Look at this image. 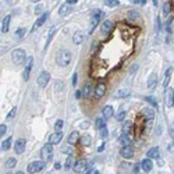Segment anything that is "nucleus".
I'll use <instances>...</instances> for the list:
<instances>
[{
	"label": "nucleus",
	"instance_id": "4be33fe9",
	"mask_svg": "<svg viewBox=\"0 0 174 174\" xmlns=\"http://www.w3.org/2000/svg\"><path fill=\"white\" fill-rule=\"evenodd\" d=\"M141 167H142L143 171H150V170L153 168V163H152V160H150V157H148V159L142 160V163H141Z\"/></svg>",
	"mask_w": 174,
	"mask_h": 174
},
{
	"label": "nucleus",
	"instance_id": "603ef678",
	"mask_svg": "<svg viewBox=\"0 0 174 174\" xmlns=\"http://www.w3.org/2000/svg\"><path fill=\"white\" fill-rule=\"evenodd\" d=\"M68 145H70V143H68ZM68 145L63 146V152H64V153H70V152H71V149H68Z\"/></svg>",
	"mask_w": 174,
	"mask_h": 174
},
{
	"label": "nucleus",
	"instance_id": "8fccbe9b",
	"mask_svg": "<svg viewBox=\"0 0 174 174\" xmlns=\"http://www.w3.org/2000/svg\"><path fill=\"white\" fill-rule=\"evenodd\" d=\"M132 3H134V4H141V6H143V4L146 3V0H132Z\"/></svg>",
	"mask_w": 174,
	"mask_h": 174
},
{
	"label": "nucleus",
	"instance_id": "412c9836",
	"mask_svg": "<svg viewBox=\"0 0 174 174\" xmlns=\"http://www.w3.org/2000/svg\"><path fill=\"white\" fill-rule=\"evenodd\" d=\"M70 11H71V4H68V3L61 4V6H60V8H59V15L64 17V15L70 14Z\"/></svg>",
	"mask_w": 174,
	"mask_h": 174
},
{
	"label": "nucleus",
	"instance_id": "f257e3e1",
	"mask_svg": "<svg viewBox=\"0 0 174 174\" xmlns=\"http://www.w3.org/2000/svg\"><path fill=\"white\" fill-rule=\"evenodd\" d=\"M56 63L60 67H67L70 63H71V53H70L68 50L61 49L56 55Z\"/></svg>",
	"mask_w": 174,
	"mask_h": 174
},
{
	"label": "nucleus",
	"instance_id": "13d9d810",
	"mask_svg": "<svg viewBox=\"0 0 174 174\" xmlns=\"http://www.w3.org/2000/svg\"><path fill=\"white\" fill-rule=\"evenodd\" d=\"M134 173H139V166H135V167H134Z\"/></svg>",
	"mask_w": 174,
	"mask_h": 174
},
{
	"label": "nucleus",
	"instance_id": "f3484780",
	"mask_svg": "<svg viewBox=\"0 0 174 174\" xmlns=\"http://www.w3.org/2000/svg\"><path fill=\"white\" fill-rule=\"evenodd\" d=\"M84 39H85V34L81 32V31H77L74 35H73V42H74L75 45L82 43V42H84Z\"/></svg>",
	"mask_w": 174,
	"mask_h": 174
},
{
	"label": "nucleus",
	"instance_id": "c756f323",
	"mask_svg": "<svg viewBox=\"0 0 174 174\" xmlns=\"http://www.w3.org/2000/svg\"><path fill=\"white\" fill-rule=\"evenodd\" d=\"M64 167L67 168V170L74 168V157H73V156H68V157H67V160L64 163Z\"/></svg>",
	"mask_w": 174,
	"mask_h": 174
},
{
	"label": "nucleus",
	"instance_id": "1a4fd4ad",
	"mask_svg": "<svg viewBox=\"0 0 174 174\" xmlns=\"http://www.w3.org/2000/svg\"><path fill=\"white\" fill-rule=\"evenodd\" d=\"M164 98H166V105L167 107H173L174 106V89L173 88H166V93H164Z\"/></svg>",
	"mask_w": 174,
	"mask_h": 174
},
{
	"label": "nucleus",
	"instance_id": "3c124183",
	"mask_svg": "<svg viewBox=\"0 0 174 174\" xmlns=\"http://www.w3.org/2000/svg\"><path fill=\"white\" fill-rule=\"evenodd\" d=\"M170 135L174 138V121L171 123V124H170Z\"/></svg>",
	"mask_w": 174,
	"mask_h": 174
},
{
	"label": "nucleus",
	"instance_id": "6e6552de",
	"mask_svg": "<svg viewBox=\"0 0 174 174\" xmlns=\"http://www.w3.org/2000/svg\"><path fill=\"white\" fill-rule=\"evenodd\" d=\"M120 155L123 156L124 159H131L134 156V148L131 145H123L120 149Z\"/></svg>",
	"mask_w": 174,
	"mask_h": 174
},
{
	"label": "nucleus",
	"instance_id": "f704fd0d",
	"mask_svg": "<svg viewBox=\"0 0 174 174\" xmlns=\"http://www.w3.org/2000/svg\"><path fill=\"white\" fill-rule=\"evenodd\" d=\"M99 135L102 139H106L107 138V135H109V132H107V128H106V125H103L102 128L99 130Z\"/></svg>",
	"mask_w": 174,
	"mask_h": 174
},
{
	"label": "nucleus",
	"instance_id": "4c0bfd02",
	"mask_svg": "<svg viewBox=\"0 0 174 174\" xmlns=\"http://www.w3.org/2000/svg\"><path fill=\"white\" fill-rule=\"evenodd\" d=\"M131 127H132V123H131V121H125L124 124H123V131L128 134L131 131Z\"/></svg>",
	"mask_w": 174,
	"mask_h": 174
},
{
	"label": "nucleus",
	"instance_id": "4d7b16f0",
	"mask_svg": "<svg viewBox=\"0 0 174 174\" xmlns=\"http://www.w3.org/2000/svg\"><path fill=\"white\" fill-rule=\"evenodd\" d=\"M77 1H78V0H67L66 3H68V4H75Z\"/></svg>",
	"mask_w": 174,
	"mask_h": 174
},
{
	"label": "nucleus",
	"instance_id": "5701e85b",
	"mask_svg": "<svg viewBox=\"0 0 174 174\" xmlns=\"http://www.w3.org/2000/svg\"><path fill=\"white\" fill-rule=\"evenodd\" d=\"M130 95V89L128 88H120L117 92L114 93V96L117 98V99H120V98H127Z\"/></svg>",
	"mask_w": 174,
	"mask_h": 174
},
{
	"label": "nucleus",
	"instance_id": "37998d69",
	"mask_svg": "<svg viewBox=\"0 0 174 174\" xmlns=\"http://www.w3.org/2000/svg\"><path fill=\"white\" fill-rule=\"evenodd\" d=\"M15 113H17V107H13L11 110L8 112V114H7V120H11V118L15 116Z\"/></svg>",
	"mask_w": 174,
	"mask_h": 174
},
{
	"label": "nucleus",
	"instance_id": "a211bd4d",
	"mask_svg": "<svg viewBox=\"0 0 174 174\" xmlns=\"http://www.w3.org/2000/svg\"><path fill=\"white\" fill-rule=\"evenodd\" d=\"M80 139H81L80 132H78V131H73V132L70 134V137H68V143L70 145H75V143H78Z\"/></svg>",
	"mask_w": 174,
	"mask_h": 174
},
{
	"label": "nucleus",
	"instance_id": "f8f14e48",
	"mask_svg": "<svg viewBox=\"0 0 174 174\" xmlns=\"http://www.w3.org/2000/svg\"><path fill=\"white\" fill-rule=\"evenodd\" d=\"M32 64H34V59H32V57H28V59H27V66H25L24 74H22V77H24L25 81H28V80H29V73H31Z\"/></svg>",
	"mask_w": 174,
	"mask_h": 174
},
{
	"label": "nucleus",
	"instance_id": "dca6fc26",
	"mask_svg": "<svg viewBox=\"0 0 174 174\" xmlns=\"http://www.w3.org/2000/svg\"><path fill=\"white\" fill-rule=\"evenodd\" d=\"M141 113H142L143 117L148 118V120H153V117H155V110L152 107H143Z\"/></svg>",
	"mask_w": 174,
	"mask_h": 174
},
{
	"label": "nucleus",
	"instance_id": "393cba45",
	"mask_svg": "<svg viewBox=\"0 0 174 174\" xmlns=\"http://www.w3.org/2000/svg\"><path fill=\"white\" fill-rule=\"evenodd\" d=\"M156 84H157V75L153 73V74H150V77L148 78V88L149 89H153L156 87Z\"/></svg>",
	"mask_w": 174,
	"mask_h": 174
},
{
	"label": "nucleus",
	"instance_id": "bb28decb",
	"mask_svg": "<svg viewBox=\"0 0 174 174\" xmlns=\"http://www.w3.org/2000/svg\"><path fill=\"white\" fill-rule=\"evenodd\" d=\"M82 92H84V98H89V96H91V93H92V85H91V82H87V84H85Z\"/></svg>",
	"mask_w": 174,
	"mask_h": 174
},
{
	"label": "nucleus",
	"instance_id": "bf43d9fd",
	"mask_svg": "<svg viewBox=\"0 0 174 174\" xmlns=\"http://www.w3.org/2000/svg\"><path fill=\"white\" fill-rule=\"evenodd\" d=\"M82 128H88V123H82Z\"/></svg>",
	"mask_w": 174,
	"mask_h": 174
},
{
	"label": "nucleus",
	"instance_id": "2f4dec72",
	"mask_svg": "<svg viewBox=\"0 0 174 174\" xmlns=\"http://www.w3.org/2000/svg\"><path fill=\"white\" fill-rule=\"evenodd\" d=\"M11 142H13L11 138H6V139H4V141L1 142V149H3V150L10 149V146H11Z\"/></svg>",
	"mask_w": 174,
	"mask_h": 174
},
{
	"label": "nucleus",
	"instance_id": "c9c22d12",
	"mask_svg": "<svg viewBox=\"0 0 174 174\" xmlns=\"http://www.w3.org/2000/svg\"><path fill=\"white\" fill-rule=\"evenodd\" d=\"M105 4L107 7H116L120 4V1L118 0H105Z\"/></svg>",
	"mask_w": 174,
	"mask_h": 174
},
{
	"label": "nucleus",
	"instance_id": "473e14b6",
	"mask_svg": "<svg viewBox=\"0 0 174 174\" xmlns=\"http://www.w3.org/2000/svg\"><path fill=\"white\" fill-rule=\"evenodd\" d=\"M15 164H17V159H14V157H8L6 160V167L7 168H13Z\"/></svg>",
	"mask_w": 174,
	"mask_h": 174
},
{
	"label": "nucleus",
	"instance_id": "09e8293b",
	"mask_svg": "<svg viewBox=\"0 0 174 174\" xmlns=\"http://www.w3.org/2000/svg\"><path fill=\"white\" fill-rule=\"evenodd\" d=\"M75 98H77V99L84 98V92H82V91H77V92H75Z\"/></svg>",
	"mask_w": 174,
	"mask_h": 174
},
{
	"label": "nucleus",
	"instance_id": "c85d7f7f",
	"mask_svg": "<svg viewBox=\"0 0 174 174\" xmlns=\"http://www.w3.org/2000/svg\"><path fill=\"white\" fill-rule=\"evenodd\" d=\"M56 31H57V27H56V25H53V27L49 29V34H48V42H46V48H48V45L50 43V41H52L53 35L56 34Z\"/></svg>",
	"mask_w": 174,
	"mask_h": 174
},
{
	"label": "nucleus",
	"instance_id": "6ab92c4d",
	"mask_svg": "<svg viewBox=\"0 0 174 174\" xmlns=\"http://www.w3.org/2000/svg\"><path fill=\"white\" fill-rule=\"evenodd\" d=\"M10 21H11V15H10V14H7L6 17L3 18V21H1V32H3V34H6V32L8 31Z\"/></svg>",
	"mask_w": 174,
	"mask_h": 174
},
{
	"label": "nucleus",
	"instance_id": "20e7f679",
	"mask_svg": "<svg viewBox=\"0 0 174 174\" xmlns=\"http://www.w3.org/2000/svg\"><path fill=\"white\" fill-rule=\"evenodd\" d=\"M41 157L43 159L45 162H49L50 159L53 157V143H46L43 145V148L41 150Z\"/></svg>",
	"mask_w": 174,
	"mask_h": 174
},
{
	"label": "nucleus",
	"instance_id": "680f3d73",
	"mask_svg": "<svg viewBox=\"0 0 174 174\" xmlns=\"http://www.w3.org/2000/svg\"><path fill=\"white\" fill-rule=\"evenodd\" d=\"M31 1H34V3H36V1H41V0H31Z\"/></svg>",
	"mask_w": 174,
	"mask_h": 174
},
{
	"label": "nucleus",
	"instance_id": "ea45409f",
	"mask_svg": "<svg viewBox=\"0 0 174 174\" xmlns=\"http://www.w3.org/2000/svg\"><path fill=\"white\" fill-rule=\"evenodd\" d=\"M55 91H56V92H63V91H64V85H63L61 81L56 82V85H55Z\"/></svg>",
	"mask_w": 174,
	"mask_h": 174
},
{
	"label": "nucleus",
	"instance_id": "ddd939ff",
	"mask_svg": "<svg viewBox=\"0 0 174 174\" xmlns=\"http://www.w3.org/2000/svg\"><path fill=\"white\" fill-rule=\"evenodd\" d=\"M85 170H87V160H85V159H80V160H77V163L74 164V171L75 173H81V171L85 173Z\"/></svg>",
	"mask_w": 174,
	"mask_h": 174
},
{
	"label": "nucleus",
	"instance_id": "0eeeda50",
	"mask_svg": "<svg viewBox=\"0 0 174 174\" xmlns=\"http://www.w3.org/2000/svg\"><path fill=\"white\" fill-rule=\"evenodd\" d=\"M100 29H102V34H103V36H110V34H112L113 29H114V24H113L110 20H106L105 22L102 24Z\"/></svg>",
	"mask_w": 174,
	"mask_h": 174
},
{
	"label": "nucleus",
	"instance_id": "7ed1b4c3",
	"mask_svg": "<svg viewBox=\"0 0 174 174\" xmlns=\"http://www.w3.org/2000/svg\"><path fill=\"white\" fill-rule=\"evenodd\" d=\"M46 167V162H45L43 159L42 160H36V162H32L29 163V166H28V173H39V171H42L43 168Z\"/></svg>",
	"mask_w": 174,
	"mask_h": 174
},
{
	"label": "nucleus",
	"instance_id": "b1692460",
	"mask_svg": "<svg viewBox=\"0 0 174 174\" xmlns=\"http://www.w3.org/2000/svg\"><path fill=\"white\" fill-rule=\"evenodd\" d=\"M171 74H173V67L166 70V74H164V80H163V87L167 88L168 87V82H170V78H171Z\"/></svg>",
	"mask_w": 174,
	"mask_h": 174
},
{
	"label": "nucleus",
	"instance_id": "79ce46f5",
	"mask_svg": "<svg viewBox=\"0 0 174 174\" xmlns=\"http://www.w3.org/2000/svg\"><path fill=\"white\" fill-rule=\"evenodd\" d=\"M95 125H96V128L98 130H100L103 125H105V121H103V118H98L96 121H95Z\"/></svg>",
	"mask_w": 174,
	"mask_h": 174
},
{
	"label": "nucleus",
	"instance_id": "9b49d317",
	"mask_svg": "<svg viewBox=\"0 0 174 174\" xmlns=\"http://www.w3.org/2000/svg\"><path fill=\"white\" fill-rule=\"evenodd\" d=\"M106 93V84L105 82H99L96 88H95V98L96 99H100L103 95Z\"/></svg>",
	"mask_w": 174,
	"mask_h": 174
},
{
	"label": "nucleus",
	"instance_id": "f03ea898",
	"mask_svg": "<svg viewBox=\"0 0 174 174\" xmlns=\"http://www.w3.org/2000/svg\"><path fill=\"white\" fill-rule=\"evenodd\" d=\"M11 59H13V61H14V64L20 66V64H22L24 61H27L25 60L27 59V53H25L24 49H15L11 53Z\"/></svg>",
	"mask_w": 174,
	"mask_h": 174
},
{
	"label": "nucleus",
	"instance_id": "a18cd8bd",
	"mask_svg": "<svg viewBox=\"0 0 174 174\" xmlns=\"http://www.w3.org/2000/svg\"><path fill=\"white\" fill-rule=\"evenodd\" d=\"M116 118H117V121H123V120L125 118V112H124V110L118 112V114L116 116Z\"/></svg>",
	"mask_w": 174,
	"mask_h": 174
},
{
	"label": "nucleus",
	"instance_id": "c03bdc74",
	"mask_svg": "<svg viewBox=\"0 0 174 174\" xmlns=\"http://www.w3.org/2000/svg\"><path fill=\"white\" fill-rule=\"evenodd\" d=\"M63 120H57L56 124H55V128H56V131H61L63 130Z\"/></svg>",
	"mask_w": 174,
	"mask_h": 174
},
{
	"label": "nucleus",
	"instance_id": "2eb2a0df",
	"mask_svg": "<svg viewBox=\"0 0 174 174\" xmlns=\"http://www.w3.org/2000/svg\"><path fill=\"white\" fill-rule=\"evenodd\" d=\"M48 15H49L48 13H45V14H42V15H41V17H39V18L36 20V22L34 24V28L31 29V32H35V31L38 29V28L41 27V25H43V24H45V21L48 20Z\"/></svg>",
	"mask_w": 174,
	"mask_h": 174
},
{
	"label": "nucleus",
	"instance_id": "49530a36",
	"mask_svg": "<svg viewBox=\"0 0 174 174\" xmlns=\"http://www.w3.org/2000/svg\"><path fill=\"white\" fill-rule=\"evenodd\" d=\"M6 131H7V125L6 124H1V125H0V135H1V137L6 134Z\"/></svg>",
	"mask_w": 174,
	"mask_h": 174
},
{
	"label": "nucleus",
	"instance_id": "39448f33",
	"mask_svg": "<svg viewBox=\"0 0 174 174\" xmlns=\"http://www.w3.org/2000/svg\"><path fill=\"white\" fill-rule=\"evenodd\" d=\"M102 15H105V13L100 11V10H93L92 11V17H91V27H89V32H92L98 24H99L100 18H102Z\"/></svg>",
	"mask_w": 174,
	"mask_h": 174
},
{
	"label": "nucleus",
	"instance_id": "e433bc0d",
	"mask_svg": "<svg viewBox=\"0 0 174 174\" xmlns=\"http://www.w3.org/2000/svg\"><path fill=\"white\" fill-rule=\"evenodd\" d=\"M127 15H128V20H137L139 17V13L134 11V10H131V11L127 13Z\"/></svg>",
	"mask_w": 174,
	"mask_h": 174
},
{
	"label": "nucleus",
	"instance_id": "58836bf2",
	"mask_svg": "<svg viewBox=\"0 0 174 174\" xmlns=\"http://www.w3.org/2000/svg\"><path fill=\"white\" fill-rule=\"evenodd\" d=\"M145 100H146L148 103H150L153 107H157V102H156V99L153 98V96H146V98H145Z\"/></svg>",
	"mask_w": 174,
	"mask_h": 174
},
{
	"label": "nucleus",
	"instance_id": "6e6d98bb",
	"mask_svg": "<svg viewBox=\"0 0 174 174\" xmlns=\"http://www.w3.org/2000/svg\"><path fill=\"white\" fill-rule=\"evenodd\" d=\"M60 167H61V164H60L59 162L55 163V168H56V170H60Z\"/></svg>",
	"mask_w": 174,
	"mask_h": 174
},
{
	"label": "nucleus",
	"instance_id": "4468645a",
	"mask_svg": "<svg viewBox=\"0 0 174 174\" xmlns=\"http://www.w3.org/2000/svg\"><path fill=\"white\" fill-rule=\"evenodd\" d=\"M63 139V132L61 131H56L55 134H52L49 137V142L53 143V145H57V143H60Z\"/></svg>",
	"mask_w": 174,
	"mask_h": 174
},
{
	"label": "nucleus",
	"instance_id": "a878e982",
	"mask_svg": "<svg viewBox=\"0 0 174 174\" xmlns=\"http://www.w3.org/2000/svg\"><path fill=\"white\" fill-rule=\"evenodd\" d=\"M146 155H148V157H150V159H159V156H160L159 148H152V149H149Z\"/></svg>",
	"mask_w": 174,
	"mask_h": 174
},
{
	"label": "nucleus",
	"instance_id": "aec40b11",
	"mask_svg": "<svg viewBox=\"0 0 174 174\" xmlns=\"http://www.w3.org/2000/svg\"><path fill=\"white\" fill-rule=\"evenodd\" d=\"M102 113H103V117H105L106 120H109V118L113 116V113H114V109H113V106L107 105V106H105V107H103Z\"/></svg>",
	"mask_w": 174,
	"mask_h": 174
},
{
	"label": "nucleus",
	"instance_id": "864d4df0",
	"mask_svg": "<svg viewBox=\"0 0 174 174\" xmlns=\"http://www.w3.org/2000/svg\"><path fill=\"white\" fill-rule=\"evenodd\" d=\"M168 150H170L171 153H174V142H171L170 145H168Z\"/></svg>",
	"mask_w": 174,
	"mask_h": 174
},
{
	"label": "nucleus",
	"instance_id": "5fc2aeb1",
	"mask_svg": "<svg viewBox=\"0 0 174 174\" xmlns=\"http://www.w3.org/2000/svg\"><path fill=\"white\" fill-rule=\"evenodd\" d=\"M103 149H105V142L100 143V145H99V148H98V152H102Z\"/></svg>",
	"mask_w": 174,
	"mask_h": 174
},
{
	"label": "nucleus",
	"instance_id": "de8ad7c7",
	"mask_svg": "<svg viewBox=\"0 0 174 174\" xmlns=\"http://www.w3.org/2000/svg\"><path fill=\"white\" fill-rule=\"evenodd\" d=\"M71 84H73L74 87L78 84V75H77V73H74V75H73V82H71Z\"/></svg>",
	"mask_w": 174,
	"mask_h": 174
},
{
	"label": "nucleus",
	"instance_id": "72a5a7b5",
	"mask_svg": "<svg viewBox=\"0 0 174 174\" xmlns=\"http://www.w3.org/2000/svg\"><path fill=\"white\" fill-rule=\"evenodd\" d=\"M91 142H92V138L89 137V135H84V137H81V143L84 145V146H89Z\"/></svg>",
	"mask_w": 174,
	"mask_h": 174
},
{
	"label": "nucleus",
	"instance_id": "cd10ccee",
	"mask_svg": "<svg viewBox=\"0 0 174 174\" xmlns=\"http://www.w3.org/2000/svg\"><path fill=\"white\" fill-rule=\"evenodd\" d=\"M120 143H121V145H131V138L127 132H124V134L120 137Z\"/></svg>",
	"mask_w": 174,
	"mask_h": 174
},
{
	"label": "nucleus",
	"instance_id": "a19ab883",
	"mask_svg": "<svg viewBox=\"0 0 174 174\" xmlns=\"http://www.w3.org/2000/svg\"><path fill=\"white\" fill-rule=\"evenodd\" d=\"M25 28H20V29H17V32H15V38H17V39H21V38L24 36L25 35Z\"/></svg>",
	"mask_w": 174,
	"mask_h": 174
},
{
	"label": "nucleus",
	"instance_id": "7c9ffc66",
	"mask_svg": "<svg viewBox=\"0 0 174 174\" xmlns=\"http://www.w3.org/2000/svg\"><path fill=\"white\" fill-rule=\"evenodd\" d=\"M171 8H173V4H171V1H166L164 4H163V13L168 15L170 13H171Z\"/></svg>",
	"mask_w": 174,
	"mask_h": 174
},
{
	"label": "nucleus",
	"instance_id": "9d476101",
	"mask_svg": "<svg viewBox=\"0 0 174 174\" xmlns=\"http://www.w3.org/2000/svg\"><path fill=\"white\" fill-rule=\"evenodd\" d=\"M25 146H27V141H25L24 138H18L15 143H14V150H15V153L17 155H21L22 152L25 150Z\"/></svg>",
	"mask_w": 174,
	"mask_h": 174
},
{
	"label": "nucleus",
	"instance_id": "423d86ee",
	"mask_svg": "<svg viewBox=\"0 0 174 174\" xmlns=\"http://www.w3.org/2000/svg\"><path fill=\"white\" fill-rule=\"evenodd\" d=\"M50 81V73L49 71H42L41 75L38 77V87L39 88H46Z\"/></svg>",
	"mask_w": 174,
	"mask_h": 174
},
{
	"label": "nucleus",
	"instance_id": "052dcab7",
	"mask_svg": "<svg viewBox=\"0 0 174 174\" xmlns=\"http://www.w3.org/2000/svg\"><path fill=\"white\" fill-rule=\"evenodd\" d=\"M152 1H153V4H155V6H157V0H152Z\"/></svg>",
	"mask_w": 174,
	"mask_h": 174
}]
</instances>
